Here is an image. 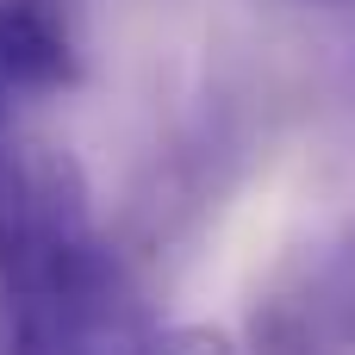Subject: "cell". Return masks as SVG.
I'll use <instances>...</instances> for the list:
<instances>
[{
  "label": "cell",
  "instance_id": "1",
  "mask_svg": "<svg viewBox=\"0 0 355 355\" xmlns=\"http://www.w3.org/2000/svg\"><path fill=\"white\" fill-rule=\"evenodd\" d=\"M6 355H137L156 331L119 250L94 231L87 175L56 144L0 150Z\"/></svg>",
  "mask_w": 355,
  "mask_h": 355
},
{
  "label": "cell",
  "instance_id": "2",
  "mask_svg": "<svg viewBox=\"0 0 355 355\" xmlns=\"http://www.w3.org/2000/svg\"><path fill=\"white\" fill-rule=\"evenodd\" d=\"M81 75L62 0H0V87L56 94Z\"/></svg>",
  "mask_w": 355,
  "mask_h": 355
},
{
  "label": "cell",
  "instance_id": "3",
  "mask_svg": "<svg viewBox=\"0 0 355 355\" xmlns=\"http://www.w3.org/2000/svg\"><path fill=\"white\" fill-rule=\"evenodd\" d=\"M137 355H237V349H231V337L212 331V324H175V331H156Z\"/></svg>",
  "mask_w": 355,
  "mask_h": 355
},
{
  "label": "cell",
  "instance_id": "4",
  "mask_svg": "<svg viewBox=\"0 0 355 355\" xmlns=\"http://www.w3.org/2000/svg\"><path fill=\"white\" fill-rule=\"evenodd\" d=\"M0 100H6V87H0Z\"/></svg>",
  "mask_w": 355,
  "mask_h": 355
}]
</instances>
